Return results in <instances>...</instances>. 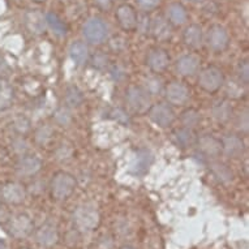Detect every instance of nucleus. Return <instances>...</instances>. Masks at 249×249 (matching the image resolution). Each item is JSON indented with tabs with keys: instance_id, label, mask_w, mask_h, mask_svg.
Listing matches in <instances>:
<instances>
[{
	"instance_id": "obj_1",
	"label": "nucleus",
	"mask_w": 249,
	"mask_h": 249,
	"mask_svg": "<svg viewBox=\"0 0 249 249\" xmlns=\"http://www.w3.org/2000/svg\"><path fill=\"white\" fill-rule=\"evenodd\" d=\"M101 215L94 205H80L73 213V225L81 232L93 231L99 226Z\"/></svg>"
},
{
	"instance_id": "obj_2",
	"label": "nucleus",
	"mask_w": 249,
	"mask_h": 249,
	"mask_svg": "<svg viewBox=\"0 0 249 249\" xmlns=\"http://www.w3.org/2000/svg\"><path fill=\"white\" fill-rule=\"evenodd\" d=\"M76 179L68 172H57L51 181V195L55 200L64 201L74 192Z\"/></svg>"
},
{
	"instance_id": "obj_3",
	"label": "nucleus",
	"mask_w": 249,
	"mask_h": 249,
	"mask_svg": "<svg viewBox=\"0 0 249 249\" xmlns=\"http://www.w3.org/2000/svg\"><path fill=\"white\" fill-rule=\"evenodd\" d=\"M82 34L91 45H101L108 37V25L99 17H91L82 26Z\"/></svg>"
},
{
	"instance_id": "obj_4",
	"label": "nucleus",
	"mask_w": 249,
	"mask_h": 249,
	"mask_svg": "<svg viewBox=\"0 0 249 249\" xmlns=\"http://www.w3.org/2000/svg\"><path fill=\"white\" fill-rule=\"evenodd\" d=\"M125 99H127L128 107L136 114H145L151 107L150 94L145 90V88H141V86L128 88Z\"/></svg>"
},
{
	"instance_id": "obj_5",
	"label": "nucleus",
	"mask_w": 249,
	"mask_h": 249,
	"mask_svg": "<svg viewBox=\"0 0 249 249\" xmlns=\"http://www.w3.org/2000/svg\"><path fill=\"white\" fill-rule=\"evenodd\" d=\"M5 227L11 236L16 237V239H25L33 232L34 223L28 214L20 213L16 215L9 216L8 222L5 223Z\"/></svg>"
},
{
	"instance_id": "obj_6",
	"label": "nucleus",
	"mask_w": 249,
	"mask_h": 249,
	"mask_svg": "<svg viewBox=\"0 0 249 249\" xmlns=\"http://www.w3.org/2000/svg\"><path fill=\"white\" fill-rule=\"evenodd\" d=\"M223 84H225V76L222 73V71L214 67L205 68L204 71H201L198 76V86L208 93H214L216 90H219Z\"/></svg>"
},
{
	"instance_id": "obj_7",
	"label": "nucleus",
	"mask_w": 249,
	"mask_h": 249,
	"mask_svg": "<svg viewBox=\"0 0 249 249\" xmlns=\"http://www.w3.org/2000/svg\"><path fill=\"white\" fill-rule=\"evenodd\" d=\"M209 49L214 53H223L230 45V37L227 30L221 25H213L208 30L206 36Z\"/></svg>"
},
{
	"instance_id": "obj_8",
	"label": "nucleus",
	"mask_w": 249,
	"mask_h": 249,
	"mask_svg": "<svg viewBox=\"0 0 249 249\" xmlns=\"http://www.w3.org/2000/svg\"><path fill=\"white\" fill-rule=\"evenodd\" d=\"M149 118L160 128H167L175 120V112L166 103H157L149 108Z\"/></svg>"
},
{
	"instance_id": "obj_9",
	"label": "nucleus",
	"mask_w": 249,
	"mask_h": 249,
	"mask_svg": "<svg viewBox=\"0 0 249 249\" xmlns=\"http://www.w3.org/2000/svg\"><path fill=\"white\" fill-rule=\"evenodd\" d=\"M0 197L5 204L9 205H20L22 204L26 198V191H25L24 185L20 183H11L4 184L1 189H0Z\"/></svg>"
},
{
	"instance_id": "obj_10",
	"label": "nucleus",
	"mask_w": 249,
	"mask_h": 249,
	"mask_svg": "<svg viewBox=\"0 0 249 249\" xmlns=\"http://www.w3.org/2000/svg\"><path fill=\"white\" fill-rule=\"evenodd\" d=\"M154 162V155L149 149H140L136 151L135 158L131 164V172L135 176H143L149 171Z\"/></svg>"
},
{
	"instance_id": "obj_11",
	"label": "nucleus",
	"mask_w": 249,
	"mask_h": 249,
	"mask_svg": "<svg viewBox=\"0 0 249 249\" xmlns=\"http://www.w3.org/2000/svg\"><path fill=\"white\" fill-rule=\"evenodd\" d=\"M115 17H116V21H118L119 26L123 29V30H127V32H131V30H135L136 24H137V13H136L135 8L129 4H122L119 5L118 9H116V13H115Z\"/></svg>"
},
{
	"instance_id": "obj_12",
	"label": "nucleus",
	"mask_w": 249,
	"mask_h": 249,
	"mask_svg": "<svg viewBox=\"0 0 249 249\" xmlns=\"http://www.w3.org/2000/svg\"><path fill=\"white\" fill-rule=\"evenodd\" d=\"M41 168L42 160L34 155H24L16 164L17 174L24 178H32V176L37 175L38 172L41 171Z\"/></svg>"
},
{
	"instance_id": "obj_13",
	"label": "nucleus",
	"mask_w": 249,
	"mask_h": 249,
	"mask_svg": "<svg viewBox=\"0 0 249 249\" xmlns=\"http://www.w3.org/2000/svg\"><path fill=\"white\" fill-rule=\"evenodd\" d=\"M36 240L41 247H53L59 241V231L57 227L51 222H46L37 230Z\"/></svg>"
},
{
	"instance_id": "obj_14",
	"label": "nucleus",
	"mask_w": 249,
	"mask_h": 249,
	"mask_svg": "<svg viewBox=\"0 0 249 249\" xmlns=\"http://www.w3.org/2000/svg\"><path fill=\"white\" fill-rule=\"evenodd\" d=\"M166 99L175 106H183L189 99V90L181 82H171L166 88Z\"/></svg>"
},
{
	"instance_id": "obj_15",
	"label": "nucleus",
	"mask_w": 249,
	"mask_h": 249,
	"mask_svg": "<svg viewBox=\"0 0 249 249\" xmlns=\"http://www.w3.org/2000/svg\"><path fill=\"white\" fill-rule=\"evenodd\" d=\"M170 63V56L164 50L160 49H154L151 50L149 55L146 57V64L153 72L160 73L162 71H164L168 67Z\"/></svg>"
},
{
	"instance_id": "obj_16",
	"label": "nucleus",
	"mask_w": 249,
	"mask_h": 249,
	"mask_svg": "<svg viewBox=\"0 0 249 249\" xmlns=\"http://www.w3.org/2000/svg\"><path fill=\"white\" fill-rule=\"evenodd\" d=\"M222 153H225L229 158H237L244 153V142L237 136H226L221 141Z\"/></svg>"
},
{
	"instance_id": "obj_17",
	"label": "nucleus",
	"mask_w": 249,
	"mask_h": 249,
	"mask_svg": "<svg viewBox=\"0 0 249 249\" xmlns=\"http://www.w3.org/2000/svg\"><path fill=\"white\" fill-rule=\"evenodd\" d=\"M172 25L162 16L155 17L154 20H151L150 26V34L155 39L158 41H166L171 37L172 34Z\"/></svg>"
},
{
	"instance_id": "obj_18",
	"label": "nucleus",
	"mask_w": 249,
	"mask_h": 249,
	"mask_svg": "<svg viewBox=\"0 0 249 249\" xmlns=\"http://www.w3.org/2000/svg\"><path fill=\"white\" fill-rule=\"evenodd\" d=\"M183 41L191 49H200L204 42V34L200 25L192 24L183 32Z\"/></svg>"
},
{
	"instance_id": "obj_19",
	"label": "nucleus",
	"mask_w": 249,
	"mask_h": 249,
	"mask_svg": "<svg viewBox=\"0 0 249 249\" xmlns=\"http://www.w3.org/2000/svg\"><path fill=\"white\" fill-rule=\"evenodd\" d=\"M25 25L29 32L33 34H41L45 32L46 20L45 15L39 11H29L25 15Z\"/></svg>"
},
{
	"instance_id": "obj_20",
	"label": "nucleus",
	"mask_w": 249,
	"mask_h": 249,
	"mask_svg": "<svg viewBox=\"0 0 249 249\" xmlns=\"http://www.w3.org/2000/svg\"><path fill=\"white\" fill-rule=\"evenodd\" d=\"M200 60L195 55H184L176 61V70L181 76H193L198 71Z\"/></svg>"
},
{
	"instance_id": "obj_21",
	"label": "nucleus",
	"mask_w": 249,
	"mask_h": 249,
	"mask_svg": "<svg viewBox=\"0 0 249 249\" xmlns=\"http://www.w3.org/2000/svg\"><path fill=\"white\" fill-rule=\"evenodd\" d=\"M188 20L187 8L180 3H172L167 7V21L174 26H180Z\"/></svg>"
},
{
	"instance_id": "obj_22",
	"label": "nucleus",
	"mask_w": 249,
	"mask_h": 249,
	"mask_svg": "<svg viewBox=\"0 0 249 249\" xmlns=\"http://www.w3.org/2000/svg\"><path fill=\"white\" fill-rule=\"evenodd\" d=\"M15 90L5 77H0V111L8 110L13 105Z\"/></svg>"
},
{
	"instance_id": "obj_23",
	"label": "nucleus",
	"mask_w": 249,
	"mask_h": 249,
	"mask_svg": "<svg viewBox=\"0 0 249 249\" xmlns=\"http://www.w3.org/2000/svg\"><path fill=\"white\" fill-rule=\"evenodd\" d=\"M45 20L46 25L49 26V29L53 32L56 37H66L67 32H68V28L64 21L61 20L59 15L53 12H47L45 13Z\"/></svg>"
},
{
	"instance_id": "obj_24",
	"label": "nucleus",
	"mask_w": 249,
	"mask_h": 249,
	"mask_svg": "<svg viewBox=\"0 0 249 249\" xmlns=\"http://www.w3.org/2000/svg\"><path fill=\"white\" fill-rule=\"evenodd\" d=\"M70 56L76 66L81 67L88 61V57H89V49H88V46H86L84 42L76 41L71 45Z\"/></svg>"
},
{
	"instance_id": "obj_25",
	"label": "nucleus",
	"mask_w": 249,
	"mask_h": 249,
	"mask_svg": "<svg viewBox=\"0 0 249 249\" xmlns=\"http://www.w3.org/2000/svg\"><path fill=\"white\" fill-rule=\"evenodd\" d=\"M172 141L175 142L176 146L185 149V147L192 146L196 141V137H195V133L191 128L184 127L172 132Z\"/></svg>"
},
{
	"instance_id": "obj_26",
	"label": "nucleus",
	"mask_w": 249,
	"mask_h": 249,
	"mask_svg": "<svg viewBox=\"0 0 249 249\" xmlns=\"http://www.w3.org/2000/svg\"><path fill=\"white\" fill-rule=\"evenodd\" d=\"M198 143H200L201 151L208 155V157H216V155H219L222 153L221 141H218V140L212 137V136L201 137Z\"/></svg>"
},
{
	"instance_id": "obj_27",
	"label": "nucleus",
	"mask_w": 249,
	"mask_h": 249,
	"mask_svg": "<svg viewBox=\"0 0 249 249\" xmlns=\"http://www.w3.org/2000/svg\"><path fill=\"white\" fill-rule=\"evenodd\" d=\"M231 114H232V107L227 101H219L213 106V116L218 122H227L231 118Z\"/></svg>"
},
{
	"instance_id": "obj_28",
	"label": "nucleus",
	"mask_w": 249,
	"mask_h": 249,
	"mask_svg": "<svg viewBox=\"0 0 249 249\" xmlns=\"http://www.w3.org/2000/svg\"><path fill=\"white\" fill-rule=\"evenodd\" d=\"M66 102L70 107H78L84 102V95L76 86H70L66 90Z\"/></svg>"
},
{
	"instance_id": "obj_29",
	"label": "nucleus",
	"mask_w": 249,
	"mask_h": 249,
	"mask_svg": "<svg viewBox=\"0 0 249 249\" xmlns=\"http://www.w3.org/2000/svg\"><path fill=\"white\" fill-rule=\"evenodd\" d=\"M181 122H183L184 127L192 129L196 125H198V123L201 122V116L198 114V111L191 108V110L184 111L181 114Z\"/></svg>"
},
{
	"instance_id": "obj_30",
	"label": "nucleus",
	"mask_w": 249,
	"mask_h": 249,
	"mask_svg": "<svg viewBox=\"0 0 249 249\" xmlns=\"http://www.w3.org/2000/svg\"><path fill=\"white\" fill-rule=\"evenodd\" d=\"M213 172H214V175L218 178V180H221L223 183H227V181H231L233 178L232 175V171L230 170L227 166L222 163H216V164H213Z\"/></svg>"
},
{
	"instance_id": "obj_31",
	"label": "nucleus",
	"mask_w": 249,
	"mask_h": 249,
	"mask_svg": "<svg viewBox=\"0 0 249 249\" xmlns=\"http://www.w3.org/2000/svg\"><path fill=\"white\" fill-rule=\"evenodd\" d=\"M145 84V90L149 94H158L162 90V81L158 77H149Z\"/></svg>"
},
{
	"instance_id": "obj_32",
	"label": "nucleus",
	"mask_w": 249,
	"mask_h": 249,
	"mask_svg": "<svg viewBox=\"0 0 249 249\" xmlns=\"http://www.w3.org/2000/svg\"><path fill=\"white\" fill-rule=\"evenodd\" d=\"M151 26V18L147 15H141L137 17V24H136V29L139 30L141 34H149L150 33Z\"/></svg>"
},
{
	"instance_id": "obj_33",
	"label": "nucleus",
	"mask_w": 249,
	"mask_h": 249,
	"mask_svg": "<svg viewBox=\"0 0 249 249\" xmlns=\"http://www.w3.org/2000/svg\"><path fill=\"white\" fill-rule=\"evenodd\" d=\"M136 3L142 12L147 13L158 8L160 4V0H136Z\"/></svg>"
},
{
	"instance_id": "obj_34",
	"label": "nucleus",
	"mask_w": 249,
	"mask_h": 249,
	"mask_svg": "<svg viewBox=\"0 0 249 249\" xmlns=\"http://www.w3.org/2000/svg\"><path fill=\"white\" fill-rule=\"evenodd\" d=\"M110 116L111 119H114L115 122L120 123L123 125H128L129 122H131V119H129L127 112L124 110H122V108H114V110L110 112Z\"/></svg>"
},
{
	"instance_id": "obj_35",
	"label": "nucleus",
	"mask_w": 249,
	"mask_h": 249,
	"mask_svg": "<svg viewBox=\"0 0 249 249\" xmlns=\"http://www.w3.org/2000/svg\"><path fill=\"white\" fill-rule=\"evenodd\" d=\"M55 120L61 125H67L71 122V112L64 107H61L55 112Z\"/></svg>"
},
{
	"instance_id": "obj_36",
	"label": "nucleus",
	"mask_w": 249,
	"mask_h": 249,
	"mask_svg": "<svg viewBox=\"0 0 249 249\" xmlns=\"http://www.w3.org/2000/svg\"><path fill=\"white\" fill-rule=\"evenodd\" d=\"M108 66V57L105 53H95L93 57V67L97 70H105Z\"/></svg>"
},
{
	"instance_id": "obj_37",
	"label": "nucleus",
	"mask_w": 249,
	"mask_h": 249,
	"mask_svg": "<svg viewBox=\"0 0 249 249\" xmlns=\"http://www.w3.org/2000/svg\"><path fill=\"white\" fill-rule=\"evenodd\" d=\"M237 73H239V78H240L241 84L247 85V84L249 82V64H248V61L244 60L243 63H240Z\"/></svg>"
},
{
	"instance_id": "obj_38",
	"label": "nucleus",
	"mask_w": 249,
	"mask_h": 249,
	"mask_svg": "<svg viewBox=\"0 0 249 249\" xmlns=\"http://www.w3.org/2000/svg\"><path fill=\"white\" fill-rule=\"evenodd\" d=\"M11 213H9L8 208L5 206L4 202H0V225H5L8 222Z\"/></svg>"
},
{
	"instance_id": "obj_39",
	"label": "nucleus",
	"mask_w": 249,
	"mask_h": 249,
	"mask_svg": "<svg viewBox=\"0 0 249 249\" xmlns=\"http://www.w3.org/2000/svg\"><path fill=\"white\" fill-rule=\"evenodd\" d=\"M114 0H94V4L102 11H108L112 7Z\"/></svg>"
},
{
	"instance_id": "obj_40",
	"label": "nucleus",
	"mask_w": 249,
	"mask_h": 249,
	"mask_svg": "<svg viewBox=\"0 0 249 249\" xmlns=\"http://www.w3.org/2000/svg\"><path fill=\"white\" fill-rule=\"evenodd\" d=\"M11 71L9 68V64L7 63L4 57L0 56V77H4L5 74H8V72Z\"/></svg>"
},
{
	"instance_id": "obj_41",
	"label": "nucleus",
	"mask_w": 249,
	"mask_h": 249,
	"mask_svg": "<svg viewBox=\"0 0 249 249\" xmlns=\"http://www.w3.org/2000/svg\"><path fill=\"white\" fill-rule=\"evenodd\" d=\"M111 76L114 77V80H116V81H120V80H123L124 78V72H123L119 67H115V68H112V71H111Z\"/></svg>"
},
{
	"instance_id": "obj_42",
	"label": "nucleus",
	"mask_w": 249,
	"mask_h": 249,
	"mask_svg": "<svg viewBox=\"0 0 249 249\" xmlns=\"http://www.w3.org/2000/svg\"><path fill=\"white\" fill-rule=\"evenodd\" d=\"M0 249H8V245L3 239H0Z\"/></svg>"
},
{
	"instance_id": "obj_43",
	"label": "nucleus",
	"mask_w": 249,
	"mask_h": 249,
	"mask_svg": "<svg viewBox=\"0 0 249 249\" xmlns=\"http://www.w3.org/2000/svg\"><path fill=\"white\" fill-rule=\"evenodd\" d=\"M120 249H136L135 247H132V245H123L120 247Z\"/></svg>"
},
{
	"instance_id": "obj_44",
	"label": "nucleus",
	"mask_w": 249,
	"mask_h": 249,
	"mask_svg": "<svg viewBox=\"0 0 249 249\" xmlns=\"http://www.w3.org/2000/svg\"><path fill=\"white\" fill-rule=\"evenodd\" d=\"M191 3H201V1H204V0H188Z\"/></svg>"
},
{
	"instance_id": "obj_45",
	"label": "nucleus",
	"mask_w": 249,
	"mask_h": 249,
	"mask_svg": "<svg viewBox=\"0 0 249 249\" xmlns=\"http://www.w3.org/2000/svg\"><path fill=\"white\" fill-rule=\"evenodd\" d=\"M33 1H36V3H43L46 0H33Z\"/></svg>"
}]
</instances>
